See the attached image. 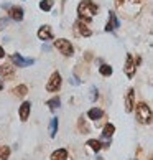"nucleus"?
Returning a JSON list of instances; mask_svg holds the SVG:
<instances>
[{
	"mask_svg": "<svg viewBox=\"0 0 153 160\" xmlns=\"http://www.w3.org/2000/svg\"><path fill=\"white\" fill-rule=\"evenodd\" d=\"M56 134H58V117H53L50 122V135L56 137Z\"/></svg>",
	"mask_w": 153,
	"mask_h": 160,
	"instance_id": "dca6fc26",
	"label": "nucleus"
},
{
	"mask_svg": "<svg viewBox=\"0 0 153 160\" xmlns=\"http://www.w3.org/2000/svg\"><path fill=\"white\" fill-rule=\"evenodd\" d=\"M114 132H115V127L112 126V124H107V126L104 127V130H102V139H110Z\"/></svg>",
	"mask_w": 153,
	"mask_h": 160,
	"instance_id": "4468645a",
	"label": "nucleus"
},
{
	"mask_svg": "<svg viewBox=\"0 0 153 160\" xmlns=\"http://www.w3.org/2000/svg\"><path fill=\"white\" fill-rule=\"evenodd\" d=\"M30 108H31V104L28 102V101L20 106V119L22 121H26L28 119V116H30Z\"/></svg>",
	"mask_w": 153,
	"mask_h": 160,
	"instance_id": "9b49d317",
	"label": "nucleus"
},
{
	"mask_svg": "<svg viewBox=\"0 0 153 160\" xmlns=\"http://www.w3.org/2000/svg\"><path fill=\"white\" fill-rule=\"evenodd\" d=\"M0 71H2L5 76H10L12 74V66H8V64H7V66H2V68H0Z\"/></svg>",
	"mask_w": 153,
	"mask_h": 160,
	"instance_id": "5701e85b",
	"label": "nucleus"
},
{
	"mask_svg": "<svg viewBox=\"0 0 153 160\" xmlns=\"http://www.w3.org/2000/svg\"><path fill=\"white\" fill-rule=\"evenodd\" d=\"M55 46L63 53V55H66V56H71L73 53H74V48H73L71 41H68V40H64V38L56 40V41H55Z\"/></svg>",
	"mask_w": 153,
	"mask_h": 160,
	"instance_id": "7ed1b4c3",
	"label": "nucleus"
},
{
	"mask_svg": "<svg viewBox=\"0 0 153 160\" xmlns=\"http://www.w3.org/2000/svg\"><path fill=\"white\" fill-rule=\"evenodd\" d=\"M3 56H5V51H3L2 46H0V58H3Z\"/></svg>",
	"mask_w": 153,
	"mask_h": 160,
	"instance_id": "a878e982",
	"label": "nucleus"
},
{
	"mask_svg": "<svg viewBox=\"0 0 153 160\" xmlns=\"http://www.w3.org/2000/svg\"><path fill=\"white\" fill-rule=\"evenodd\" d=\"M8 22H10L8 18H0V30H3V28L8 25Z\"/></svg>",
	"mask_w": 153,
	"mask_h": 160,
	"instance_id": "b1692460",
	"label": "nucleus"
},
{
	"mask_svg": "<svg viewBox=\"0 0 153 160\" xmlns=\"http://www.w3.org/2000/svg\"><path fill=\"white\" fill-rule=\"evenodd\" d=\"M0 89H3V84H2V82H0Z\"/></svg>",
	"mask_w": 153,
	"mask_h": 160,
	"instance_id": "bb28decb",
	"label": "nucleus"
},
{
	"mask_svg": "<svg viewBox=\"0 0 153 160\" xmlns=\"http://www.w3.org/2000/svg\"><path fill=\"white\" fill-rule=\"evenodd\" d=\"M91 99L92 101L97 99V89H96V88H92V91H91Z\"/></svg>",
	"mask_w": 153,
	"mask_h": 160,
	"instance_id": "393cba45",
	"label": "nucleus"
},
{
	"mask_svg": "<svg viewBox=\"0 0 153 160\" xmlns=\"http://www.w3.org/2000/svg\"><path fill=\"white\" fill-rule=\"evenodd\" d=\"M23 8L22 7H12L10 8V18L15 20V22H22L23 20Z\"/></svg>",
	"mask_w": 153,
	"mask_h": 160,
	"instance_id": "6e6552de",
	"label": "nucleus"
},
{
	"mask_svg": "<svg viewBox=\"0 0 153 160\" xmlns=\"http://www.w3.org/2000/svg\"><path fill=\"white\" fill-rule=\"evenodd\" d=\"M60 88H61V74L58 73V71H55V73L50 76V81H48V84H46V91L56 92Z\"/></svg>",
	"mask_w": 153,
	"mask_h": 160,
	"instance_id": "20e7f679",
	"label": "nucleus"
},
{
	"mask_svg": "<svg viewBox=\"0 0 153 160\" xmlns=\"http://www.w3.org/2000/svg\"><path fill=\"white\" fill-rule=\"evenodd\" d=\"M38 38H40V40H43V41L53 40V32H51V28H50L48 25L40 27V30H38Z\"/></svg>",
	"mask_w": 153,
	"mask_h": 160,
	"instance_id": "0eeeda50",
	"label": "nucleus"
},
{
	"mask_svg": "<svg viewBox=\"0 0 153 160\" xmlns=\"http://www.w3.org/2000/svg\"><path fill=\"white\" fill-rule=\"evenodd\" d=\"M119 27H120L119 18L115 17L114 12H110V13H109V22L105 23V32H114L115 28H119Z\"/></svg>",
	"mask_w": 153,
	"mask_h": 160,
	"instance_id": "423d86ee",
	"label": "nucleus"
},
{
	"mask_svg": "<svg viewBox=\"0 0 153 160\" xmlns=\"http://www.w3.org/2000/svg\"><path fill=\"white\" fill-rule=\"evenodd\" d=\"M133 98H135V91L128 89L127 96H125V111L127 112H132V109H133Z\"/></svg>",
	"mask_w": 153,
	"mask_h": 160,
	"instance_id": "9d476101",
	"label": "nucleus"
},
{
	"mask_svg": "<svg viewBox=\"0 0 153 160\" xmlns=\"http://www.w3.org/2000/svg\"><path fill=\"white\" fill-rule=\"evenodd\" d=\"M87 147H91V149L94 150V152H99L102 149V144H101V140H96V139H91V140H87Z\"/></svg>",
	"mask_w": 153,
	"mask_h": 160,
	"instance_id": "2eb2a0df",
	"label": "nucleus"
},
{
	"mask_svg": "<svg viewBox=\"0 0 153 160\" xmlns=\"http://www.w3.org/2000/svg\"><path fill=\"white\" fill-rule=\"evenodd\" d=\"M26 91H28L26 86L22 84V86H17V88H15V89H13V94H17V96H23V94H26Z\"/></svg>",
	"mask_w": 153,
	"mask_h": 160,
	"instance_id": "4be33fe9",
	"label": "nucleus"
},
{
	"mask_svg": "<svg viewBox=\"0 0 153 160\" xmlns=\"http://www.w3.org/2000/svg\"><path fill=\"white\" fill-rule=\"evenodd\" d=\"M46 104H48V106H50L51 109H58V108H61V99H60V98L56 96V98L50 99V101H48V102H46Z\"/></svg>",
	"mask_w": 153,
	"mask_h": 160,
	"instance_id": "6ab92c4d",
	"label": "nucleus"
},
{
	"mask_svg": "<svg viewBox=\"0 0 153 160\" xmlns=\"http://www.w3.org/2000/svg\"><path fill=\"white\" fill-rule=\"evenodd\" d=\"M102 116H104V111L99 109V108H92L89 112H87V117H89L91 121H99Z\"/></svg>",
	"mask_w": 153,
	"mask_h": 160,
	"instance_id": "f8f14e48",
	"label": "nucleus"
},
{
	"mask_svg": "<svg viewBox=\"0 0 153 160\" xmlns=\"http://www.w3.org/2000/svg\"><path fill=\"white\" fill-rule=\"evenodd\" d=\"M99 73H101L102 76H110V74H112V68H110L109 64H101Z\"/></svg>",
	"mask_w": 153,
	"mask_h": 160,
	"instance_id": "aec40b11",
	"label": "nucleus"
},
{
	"mask_svg": "<svg viewBox=\"0 0 153 160\" xmlns=\"http://www.w3.org/2000/svg\"><path fill=\"white\" fill-rule=\"evenodd\" d=\"M76 27H78L79 28V33L82 35V37H91V33H92V30H89V27H87V25H84V23H78V25H76Z\"/></svg>",
	"mask_w": 153,
	"mask_h": 160,
	"instance_id": "f3484780",
	"label": "nucleus"
},
{
	"mask_svg": "<svg viewBox=\"0 0 153 160\" xmlns=\"http://www.w3.org/2000/svg\"><path fill=\"white\" fill-rule=\"evenodd\" d=\"M10 157V147H0V160H8Z\"/></svg>",
	"mask_w": 153,
	"mask_h": 160,
	"instance_id": "412c9836",
	"label": "nucleus"
},
{
	"mask_svg": "<svg viewBox=\"0 0 153 160\" xmlns=\"http://www.w3.org/2000/svg\"><path fill=\"white\" fill-rule=\"evenodd\" d=\"M137 119L142 124H150L151 122V109H150L148 104L140 102L137 106Z\"/></svg>",
	"mask_w": 153,
	"mask_h": 160,
	"instance_id": "f03ea898",
	"label": "nucleus"
},
{
	"mask_svg": "<svg viewBox=\"0 0 153 160\" xmlns=\"http://www.w3.org/2000/svg\"><path fill=\"white\" fill-rule=\"evenodd\" d=\"M68 158V150L66 149H58L51 153V160H66Z\"/></svg>",
	"mask_w": 153,
	"mask_h": 160,
	"instance_id": "ddd939ff",
	"label": "nucleus"
},
{
	"mask_svg": "<svg viewBox=\"0 0 153 160\" xmlns=\"http://www.w3.org/2000/svg\"><path fill=\"white\" fill-rule=\"evenodd\" d=\"M12 61H13V64H17V66L20 68H25V66H31V64L35 63V60H31V58H23L20 53H13L12 55Z\"/></svg>",
	"mask_w": 153,
	"mask_h": 160,
	"instance_id": "39448f33",
	"label": "nucleus"
},
{
	"mask_svg": "<svg viewBox=\"0 0 153 160\" xmlns=\"http://www.w3.org/2000/svg\"><path fill=\"white\" fill-rule=\"evenodd\" d=\"M40 8L43 12H50L53 8V0H41V2H40Z\"/></svg>",
	"mask_w": 153,
	"mask_h": 160,
	"instance_id": "a211bd4d",
	"label": "nucleus"
},
{
	"mask_svg": "<svg viewBox=\"0 0 153 160\" xmlns=\"http://www.w3.org/2000/svg\"><path fill=\"white\" fill-rule=\"evenodd\" d=\"M97 12H99V7L91 0H82L78 7V15L84 22H89L94 15H97Z\"/></svg>",
	"mask_w": 153,
	"mask_h": 160,
	"instance_id": "f257e3e1",
	"label": "nucleus"
},
{
	"mask_svg": "<svg viewBox=\"0 0 153 160\" xmlns=\"http://www.w3.org/2000/svg\"><path fill=\"white\" fill-rule=\"evenodd\" d=\"M125 74L128 76V78H132V76L135 74V63H133L132 55L127 56V61H125Z\"/></svg>",
	"mask_w": 153,
	"mask_h": 160,
	"instance_id": "1a4fd4ad",
	"label": "nucleus"
}]
</instances>
